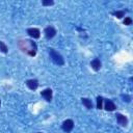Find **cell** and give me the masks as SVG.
Returning <instances> with one entry per match:
<instances>
[{"mask_svg": "<svg viewBox=\"0 0 133 133\" xmlns=\"http://www.w3.org/2000/svg\"><path fill=\"white\" fill-rule=\"evenodd\" d=\"M37 133H42V132H37Z\"/></svg>", "mask_w": 133, "mask_h": 133, "instance_id": "18", "label": "cell"}, {"mask_svg": "<svg viewBox=\"0 0 133 133\" xmlns=\"http://www.w3.org/2000/svg\"><path fill=\"white\" fill-rule=\"evenodd\" d=\"M90 65H91V68L95 71H99L101 69V61H100V59L99 58H95L94 60H91Z\"/></svg>", "mask_w": 133, "mask_h": 133, "instance_id": "10", "label": "cell"}, {"mask_svg": "<svg viewBox=\"0 0 133 133\" xmlns=\"http://www.w3.org/2000/svg\"><path fill=\"white\" fill-rule=\"evenodd\" d=\"M81 102H82V104H83L87 109H91V108H92V102H91V100H89V99H87V98H82V99H81Z\"/></svg>", "mask_w": 133, "mask_h": 133, "instance_id": "11", "label": "cell"}, {"mask_svg": "<svg viewBox=\"0 0 133 133\" xmlns=\"http://www.w3.org/2000/svg\"><path fill=\"white\" fill-rule=\"evenodd\" d=\"M104 108L107 110V111H113L116 107H115V104L111 101V100H105V104H104Z\"/></svg>", "mask_w": 133, "mask_h": 133, "instance_id": "9", "label": "cell"}, {"mask_svg": "<svg viewBox=\"0 0 133 133\" xmlns=\"http://www.w3.org/2000/svg\"><path fill=\"white\" fill-rule=\"evenodd\" d=\"M116 119H117V123L121 125V126H127V124H128V118L125 116V115H123V114H121V113H116Z\"/></svg>", "mask_w": 133, "mask_h": 133, "instance_id": "8", "label": "cell"}, {"mask_svg": "<svg viewBox=\"0 0 133 133\" xmlns=\"http://www.w3.org/2000/svg\"><path fill=\"white\" fill-rule=\"evenodd\" d=\"M42 3H43L44 6H50V5H53L54 4V1L53 0H44Z\"/></svg>", "mask_w": 133, "mask_h": 133, "instance_id": "15", "label": "cell"}, {"mask_svg": "<svg viewBox=\"0 0 133 133\" xmlns=\"http://www.w3.org/2000/svg\"><path fill=\"white\" fill-rule=\"evenodd\" d=\"M0 105H1V101H0Z\"/></svg>", "mask_w": 133, "mask_h": 133, "instance_id": "19", "label": "cell"}, {"mask_svg": "<svg viewBox=\"0 0 133 133\" xmlns=\"http://www.w3.org/2000/svg\"><path fill=\"white\" fill-rule=\"evenodd\" d=\"M0 51L3 52V53H7V51H8L7 46H6L3 42H1V41H0Z\"/></svg>", "mask_w": 133, "mask_h": 133, "instance_id": "14", "label": "cell"}, {"mask_svg": "<svg viewBox=\"0 0 133 133\" xmlns=\"http://www.w3.org/2000/svg\"><path fill=\"white\" fill-rule=\"evenodd\" d=\"M49 54H50V57H51V59L53 60L54 63H56V64H58V65H63V64H64V59H63V57H62L58 52H56L54 49L50 48V49H49Z\"/></svg>", "mask_w": 133, "mask_h": 133, "instance_id": "2", "label": "cell"}, {"mask_svg": "<svg viewBox=\"0 0 133 133\" xmlns=\"http://www.w3.org/2000/svg\"><path fill=\"white\" fill-rule=\"evenodd\" d=\"M62 130L64 132H71L74 128V122L72 119H65L63 123H62V126H61Z\"/></svg>", "mask_w": 133, "mask_h": 133, "instance_id": "4", "label": "cell"}, {"mask_svg": "<svg viewBox=\"0 0 133 133\" xmlns=\"http://www.w3.org/2000/svg\"><path fill=\"white\" fill-rule=\"evenodd\" d=\"M18 46H19V48L23 52L27 53L29 56H35L37 47H36V44L33 41H30V39H22V41H19Z\"/></svg>", "mask_w": 133, "mask_h": 133, "instance_id": "1", "label": "cell"}, {"mask_svg": "<svg viewBox=\"0 0 133 133\" xmlns=\"http://www.w3.org/2000/svg\"><path fill=\"white\" fill-rule=\"evenodd\" d=\"M123 98H124V101H126V102H130V100H131V98L129 97V96H127V95H125V96H123Z\"/></svg>", "mask_w": 133, "mask_h": 133, "instance_id": "17", "label": "cell"}, {"mask_svg": "<svg viewBox=\"0 0 133 133\" xmlns=\"http://www.w3.org/2000/svg\"><path fill=\"white\" fill-rule=\"evenodd\" d=\"M103 101H104V99L101 96L97 97V108L98 109H102L103 108Z\"/></svg>", "mask_w": 133, "mask_h": 133, "instance_id": "13", "label": "cell"}, {"mask_svg": "<svg viewBox=\"0 0 133 133\" xmlns=\"http://www.w3.org/2000/svg\"><path fill=\"white\" fill-rule=\"evenodd\" d=\"M41 96H42L43 98H45L46 101L50 102V101L52 100V89H51V88H46V89H44L43 91H41Z\"/></svg>", "mask_w": 133, "mask_h": 133, "instance_id": "5", "label": "cell"}, {"mask_svg": "<svg viewBox=\"0 0 133 133\" xmlns=\"http://www.w3.org/2000/svg\"><path fill=\"white\" fill-rule=\"evenodd\" d=\"M27 33L33 38H38L41 36V31L37 28H28L27 29Z\"/></svg>", "mask_w": 133, "mask_h": 133, "instance_id": "6", "label": "cell"}, {"mask_svg": "<svg viewBox=\"0 0 133 133\" xmlns=\"http://www.w3.org/2000/svg\"><path fill=\"white\" fill-rule=\"evenodd\" d=\"M125 12H126V10H116V11H113L112 15L115 16L117 19H121L125 16Z\"/></svg>", "mask_w": 133, "mask_h": 133, "instance_id": "12", "label": "cell"}, {"mask_svg": "<svg viewBox=\"0 0 133 133\" xmlns=\"http://www.w3.org/2000/svg\"><path fill=\"white\" fill-rule=\"evenodd\" d=\"M124 24H125V25H131V24H132V19H131L130 17L125 18V20H124Z\"/></svg>", "mask_w": 133, "mask_h": 133, "instance_id": "16", "label": "cell"}, {"mask_svg": "<svg viewBox=\"0 0 133 133\" xmlns=\"http://www.w3.org/2000/svg\"><path fill=\"white\" fill-rule=\"evenodd\" d=\"M26 85L28 86V88H30L31 90H35L38 87V81L36 79H29L26 81Z\"/></svg>", "mask_w": 133, "mask_h": 133, "instance_id": "7", "label": "cell"}, {"mask_svg": "<svg viewBox=\"0 0 133 133\" xmlns=\"http://www.w3.org/2000/svg\"><path fill=\"white\" fill-rule=\"evenodd\" d=\"M44 33H45L46 38L50 39V38H52V37H54V36H55V34H56V30H55V28H54V27H52V26H48V27H46V28H45Z\"/></svg>", "mask_w": 133, "mask_h": 133, "instance_id": "3", "label": "cell"}]
</instances>
